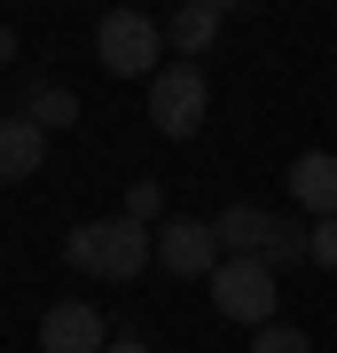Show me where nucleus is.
Masks as SVG:
<instances>
[{
    "mask_svg": "<svg viewBox=\"0 0 337 353\" xmlns=\"http://www.w3.org/2000/svg\"><path fill=\"white\" fill-rule=\"evenodd\" d=\"M306 267L337 275V220H314V228H306Z\"/></svg>",
    "mask_w": 337,
    "mask_h": 353,
    "instance_id": "nucleus-14",
    "label": "nucleus"
},
{
    "mask_svg": "<svg viewBox=\"0 0 337 353\" xmlns=\"http://www.w3.org/2000/svg\"><path fill=\"white\" fill-rule=\"evenodd\" d=\"M39 353H110L102 306H87V299H55L48 314H39Z\"/></svg>",
    "mask_w": 337,
    "mask_h": 353,
    "instance_id": "nucleus-7",
    "label": "nucleus"
},
{
    "mask_svg": "<svg viewBox=\"0 0 337 353\" xmlns=\"http://www.w3.org/2000/svg\"><path fill=\"white\" fill-rule=\"evenodd\" d=\"M212 306H220L227 322H243V330H267V322L283 314V275H275V267H259V259H220Z\"/></svg>",
    "mask_w": 337,
    "mask_h": 353,
    "instance_id": "nucleus-5",
    "label": "nucleus"
},
{
    "mask_svg": "<svg viewBox=\"0 0 337 353\" xmlns=\"http://www.w3.org/2000/svg\"><path fill=\"white\" fill-rule=\"evenodd\" d=\"M110 353H157V345H141V338H110Z\"/></svg>",
    "mask_w": 337,
    "mask_h": 353,
    "instance_id": "nucleus-16",
    "label": "nucleus"
},
{
    "mask_svg": "<svg viewBox=\"0 0 337 353\" xmlns=\"http://www.w3.org/2000/svg\"><path fill=\"white\" fill-rule=\"evenodd\" d=\"M0 63H16V24H0Z\"/></svg>",
    "mask_w": 337,
    "mask_h": 353,
    "instance_id": "nucleus-15",
    "label": "nucleus"
},
{
    "mask_svg": "<svg viewBox=\"0 0 337 353\" xmlns=\"http://www.w3.org/2000/svg\"><path fill=\"white\" fill-rule=\"evenodd\" d=\"M220 236H212V220H196V212H173V220H165L157 228V267H165V275H204V283H212L220 275Z\"/></svg>",
    "mask_w": 337,
    "mask_h": 353,
    "instance_id": "nucleus-6",
    "label": "nucleus"
},
{
    "mask_svg": "<svg viewBox=\"0 0 337 353\" xmlns=\"http://www.w3.org/2000/svg\"><path fill=\"white\" fill-rule=\"evenodd\" d=\"M290 204L314 220H337V157L329 150H306V157H290Z\"/></svg>",
    "mask_w": 337,
    "mask_h": 353,
    "instance_id": "nucleus-9",
    "label": "nucleus"
},
{
    "mask_svg": "<svg viewBox=\"0 0 337 353\" xmlns=\"http://www.w3.org/2000/svg\"><path fill=\"white\" fill-rule=\"evenodd\" d=\"M220 32H227V0H181V8L165 16V48H173V63H196Z\"/></svg>",
    "mask_w": 337,
    "mask_h": 353,
    "instance_id": "nucleus-8",
    "label": "nucleus"
},
{
    "mask_svg": "<svg viewBox=\"0 0 337 353\" xmlns=\"http://www.w3.org/2000/svg\"><path fill=\"white\" fill-rule=\"evenodd\" d=\"M24 126H39V134H55V126H79V94L63 87V79H24Z\"/></svg>",
    "mask_w": 337,
    "mask_h": 353,
    "instance_id": "nucleus-11",
    "label": "nucleus"
},
{
    "mask_svg": "<svg viewBox=\"0 0 337 353\" xmlns=\"http://www.w3.org/2000/svg\"><path fill=\"white\" fill-rule=\"evenodd\" d=\"M39 165H48V134L8 110V118H0V181H32Z\"/></svg>",
    "mask_w": 337,
    "mask_h": 353,
    "instance_id": "nucleus-10",
    "label": "nucleus"
},
{
    "mask_svg": "<svg viewBox=\"0 0 337 353\" xmlns=\"http://www.w3.org/2000/svg\"><path fill=\"white\" fill-rule=\"evenodd\" d=\"M251 353H314V338L290 322H267V330H251Z\"/></svg>",
    "mask_w": 337,
    "mask_h": 353,
    "instance_id": "nucleus-13",
    "label": "nucleus"
},
{
    "mask_svg": "<svg viewBox=\"0 0 337 353\" xmlns=\"http://www.w3.org/2000/svg\"><path fill=\"white\" fill-rule=\"evenodd\" d=\"M125 220L134 228H165V181H134L125 189Z\"/></svg>",
    "mask_w": 337,
    "mask_h": 353,
    "instance_id": "nucleus-12",
    "label": "nucleus"
},
{
    "mask_svg": "<svg viewBox=\"0 0 337 353\" xmlns=\"http://www.w3.org/2000/svg\"><path fill=\"white\" fill-rule=\"evenodd\" d=\"M94 63L110 79H157L165 71V24L141 8H110L94 24Z\"/></svg>",
    "mask_w": 337,
    "mask_h": 353,
    "instance_id": "nucleus-3",
    "label": "nucleus"
},
{
    "mask_svg": "<svg viewBox=\"0 0 337 353\" xmlns=\"http://www.w3.org/2000/svg\"><path fill=\"white\" fill-rule=\"evenodd\" d=\"M212 236L227 259H259V267H306V220H283L267 212V204H227V212H212Z\"/></svg>",
    "mask_w": 337,
    "mask_h": 353,
    "instance_id": "nucleus-2",
    "label": "nucleus"
},
{
    "mask_svg": "<svg viewBox=\"0 0 337 353\" xmlns=\"http://www.w3.org/2000/svg\"><path fill=\"white\" fill-rule=\"evenodd\" d=\"M63 259H71L79 275H94V283H134V275L157 267V228H134L125 212L79 220L71 236H63Z\"/></svg>",
    "mask_w": 337,
    "mask_h": 353,
    "instance_id": "nucleus-1",
    "label": "nucleus"
},
{
    "mask_svg": "<svg viewBox=\"0 0 337 353\" xmlns=\"http://www.w3.org/2000/svg\"><path fill=\"white\" fill-rule=\"evenodd\" d=\"M204 118H212V79H204V63H165L150 79V126L165 141H196Z\"/></svg>",
    "mask_w": 337,
    "mask_h": 353,
    "instance_id": "nucleus-4",
    "label": "nucleus"
}]
</instances>
